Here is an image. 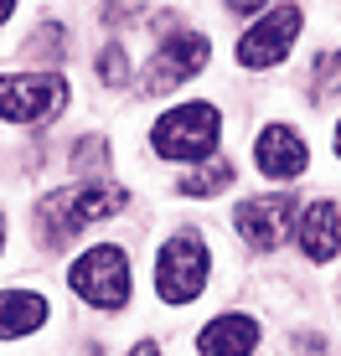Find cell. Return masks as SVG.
<instances>
[{
	"instance_id": "obj_14",
	"label": "cell",
	"mask_w": 341,
	"mask_h": 356,
	"mask_svg": "<svg viewBox=\"0 0 341 356\" xmlns=\"http://www.w3.org/2000/svg\"><path fill=\"white\" fill-rule=\"evenodd\" d=\"M336 88H341V52H321L315 57V78H310V98L326 104Z\"/></svg>"
},
{
	"instance_id": "obj_16",
	"label": "cell",
	"mask_w": 341,
	"mask_h": 356,
	"mask_svg": "<svg viewBox=\"0 0 341 356\" xmlns=\"http://www.w3.org/2000/svg\"><path fill=\"white\" fill-rule=\"evenodd\" d=\"M99 78L109 83V88L129 83V52H125V47H104V57H99Z\"/></svg>"
},
{
	"instance_id": "obj_3",
	"label": "cell",
	"mask_w": 341,
	"mask_h": 356,
	"mask_svg": "<svg viewBox=\"0 0 341 356\" xmlns=\"http://www.w3.org/2000/svg\"><path fill=\"white\" fill-rule=\"evenodd\" d=\"M68 284L78 300H88L93 310H125L129 305V253L119 243H99V248L78 253L68 268Z\"/></svg>"
},
{
	"instance_id": "obj_13",
	"label": "cell",
	"mask_w": 341,
	"mask_h": 356,
	"mask_svg": "<svg viewBox=\"0 0 341 356\" xmlns=\"http://www.w3.org/2000/svg\"><path fill=\"white\" fill-rule=\"evenodd\" d=\"M228 186H233V165L207 155V165L191 170V176L176 186V196H187V202H202V196H217V191H228Z\"/></svg>"
},
{
	"instance_id": "obj_11",
	"label": "cell",
	"mask_w": 341,
	"mask_h": 356,
	"mask_svg": "<svg viewBox=\"0 0 341 356\" xmlns=\"http://www.w3.org/2000/svg\"><path fill=\"white\" fill-rule=\"evenodd\" d=\"M336 248H341V207L310 202L306 217H300V253L310 264H326V259H336Z\"/></svg>"
},
{
	"instance_id": "obj_10",
	"label": "cell",
	"mask_w": 341,
	"mask_h": 356,
	"mask_svg": "<svg viewBox=\"0 0 341 356\" xmlns=\"http://www.w3.org/2000/svg\"><path fill=\"white\" fill-rule=\"evenodd\" d=\"M52 321V305L36 289H0V341H21Z\"/></svg>"
},
{
	"instance_id": "obj_18",
	"label": "cell",
	"mask_w": 341,
	"mask_h": 356,
	"mask_svg": "<svg viewBox=\"0 0 341 356\" xmlns=\"http://www.w3.org/2000/svg\"><path fill=\"white\" fill-rule=\"evenodd\" d=\"M129 356H161V346H155V341H140V346L129 351Z\"/></svg>"
},
{
	"instance_id": "obj_15",
	"label": "cell",
	"mask_w": 341,
	"mask_h": 356,
	"mask_svg": "<svg viewBox=\"0 0 341 356\" xmlns=\"http://www.w3.org/2000/svg\"><path fill=\"white\" fill-rule=\"evenodd\" d=\"M109 161V145L99 140V134H83L78 145H72V170H78V176H88V170H99Z\"/></svg>"
},
{
	"instance_id": "obj_17",
	"label": "cell",
	"mask_w": 341,
	"mask_h": 356,
	"mask_svg": "<svg viewBox=\"0 0 341 356\" xmlns=\"http://www.w3.org/2000/svg\"><path fill=\"white\" fill-rule=\"evenodd\" d=\"M223 6L233 10V16H253V10H264L269 0H223Z\"/></svg>"
},
{
	"instance_id": "obj_1",
	"label": "cell",
	"mask_w": 341,
	"mask_h": 356,
	"mask_svg": "<svg viewBox=\"0 0 341 356\" xmlns=\"http://www.w3.org/2000/svg\"><path fill=\"white\" fill-rule=\"evenodd\" d=\"M125 207H129L125 186H114V181H78V186L47 191L42 202H36V227H42L47 248H63V243H72L88 222H104V217L125 212Z\"/></svg>"
},
{
	"instance_id": "obj_6",
	"label": "cell",
	"mask_w": 341,
	"mask_h": 356,
	"mask_svg": "<svg viewBox=\"0 0 341 356\" xmlns=\"http://www.w3.org/2000/svg\"><path fill=\"white\" fill-rule=\"evenodd\" d=\"M300 26H306L300 6H274L269 16H259L238 36V63L243 67H279L290 57V47L300 42Z\"/></svg>"
},
{
	"instance_id": "obj_5",
	"label": "cell",
	"mask_w": 341,
	"mask_h": 356,
	"mask_svg": "<svg viewBox=\"0 0 341 356\" xmlns=\"http://www.w3.org/2000/svg\"><path fill=\"white\" fill-rule=\"evenodd\" d=\"M68 108L63 72H6L0 78V119L6 124H42Z\"/></svg>"
},
{
	"instance_id": "obj_7",
	"label": "cell",
	"mask_w": 341,
	"mask_h": 356,
	"mask_svg": "<svg viewBox=\"0 0 341 356\" xmlns=\"http://www.w3.org/2000/svg\"><path fill=\"white\" fill-rule=\"evenodd\" d=\"M207 57H212V42H207L202 31H170L161 42V52L150 57V67H145L140 78V93H166V88H181L187 78H197L207 67Z\"/></svg>"
},
{
	"instance_id": "obj_2",
	"label": "cell",
	"mask_w": 341,
	"mask_h": 356,
	"mask_svg": "<svg viewBox=\"0 0 341 356\" xmlns=\"http://www.w3.org/2000/svg\"><path fill=\"white\" fill-rule=\"evenodd\" d=\"M207 274H212V253H207L202 232L181 227L176 238L161 243V253H155V294L166 305H191L207 289Z\"/></svg>"
},
{
	"instance_id": "obj_9",
	"label": "cell",
	"mask_w": 341,
	"mask_h": 356,
	"mask_svg": "<svg viewBox=\"0 0 341 356\" xmlns=\"http://www.w3.org/2000/svg\"><path fill=\"white\" fill-rule=\"evenodd\" d=\"M253 165L274 181H295L300 170L310 165V150L290 124H264V134L253 140Z\"/></svg>"
},
{
	"instance_id": "obj_21",
	"label": "cell",
	"mask_w": 341,
	"mask_h": 356,
	"mask_svg": "<svg viewBox=\"0 0 341 356\" xmlns=\"http://www.w3.org/2000/svg\"><path fill=\"white\" fill-rule=\"evenodd\" d=\"M331 145H336V155H341V124H336V134H331Z\"/></svg>"
},
{
	"instance_id": "obj_8",
	"label": "cell",
	"mask_w": 341,
	"mask_h": 356,
	"mask_svg": "<svg viewBox=\"0 0 341 356\" xmlns=\"http://www.w3.org/2000/svg\"><path fill=\"white\" fill-rule=\"evenodd\" d=\"M238 222V238L248 243L253 253H269L279 243L290 238V227H295V196L274 191V196H248V202L233 212Z\"/></svg>"
},
{
	"instance_id": "obj_19",
	"label": "cell",
	"mask_w": 341,
	"mask_h": 356,
	"mask_svg": "<svg viewBox=\"0 0 341 356\" xmlns=\"http://www.w3.org/2000/svg\"><path fill=\"white\" fill-rule=\"evenodd\" d=\"M10 10H16V0H0V21H10Z\"/></svg>"
},
{
	"instance_id": "obj_20",
	"label": "cell",
	"mask_w": 341,
	"mask_h": 356,
	"mask_svg": "<svg viewBox=\"0 0 341 356\" xmlns=\"http://www.w3.org/2000/svg\"><path fill=\"white\" fill-rule=\"evenodd\" d=\"M0 248H6V212H0Z\"/></svg>"
},
{
	"instance_id": "obj_4",
	"label": "cell",
	"mask_w": 341,
	"mask_h": 356,
	"mask_svg": "<svg viewBox=\"0 0 341 356\" xmlns=\"http://www.w3.org/2000/svg\"><path fill=\"white\" fill-rule=\"evenodd\" d=\"M217 134H223V114L212 104H176L170 114L155 119L150 145L166 161H207L217 150Z\"/></svg>"
},
{
	"instance_id": "obj_12",
	"label": "cell",
	"mask_w": 341,
	"mask_h": 356,
	"mask_svg": "<svg viewBox=\"0 0 341 356\" xmlns=\"http://www.w3.org/2000/svg\"><path fill=\"white\" fill-rule=\"evenodd\" d=\"M253 346H259V321L253 315H217L197 336L202 356H248Z\"/></svg>"
}]
</instances>
